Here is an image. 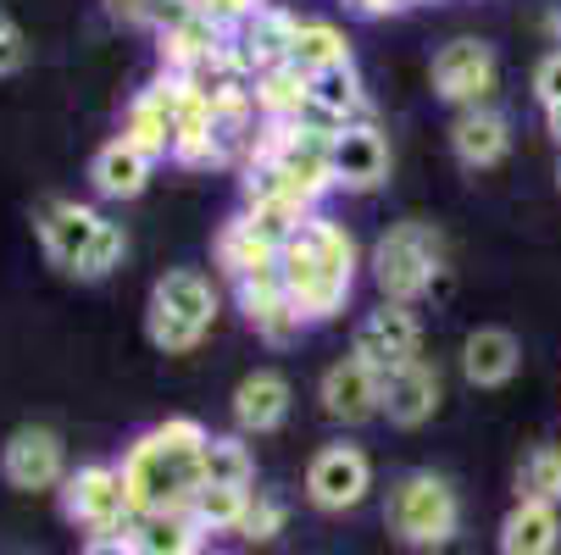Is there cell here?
<instances>
[{"instance_id": "1f68e13d", "label": "cell", "mask_w": 561, "mask_h": 555, "mask_svg": "<svg viewBox=\"0 0 561 555\" xmlns=\"http://www.w3.org/2000/svg\"><path fill=\"white\" fill-rule=\"evenodd\" d=\"M195 7H201V18H211L217 28H245L256 12H262V0H195Z\"/></svg>"}, {"instance_id": "ba28073f", "label": "cell", "mask_w": 561, "mask_h": 555, "mask_svg": "<svg viewBox=\"0 0 561 555\" xmlns=\"http://www.w3.org/2000/svg\"><path fill=\"white\" fill-rule=\"evenodd\" d=\"M373 489V466L356 444H323L306 466V495L317 511H351Z\"/></svg>"}, {"instance_id": "f546056e", "label": "cell", "mask_w": 561, "mask_h": 555, "mask_svg": "<svg viewBox=\"0 0 561 555\" xmlns=\"http://www.w3.org/2000/svg\"><path fill=\"white\" fill-rule=\"evenodd\" d=\"M123 251H128V240H123V222H112V217H106L101 240H95V251H90V262H84V273H78V278H106L112 267H123Z\"/></svg>"}, {"instance_id": "ac0fdd59", "label": "cell", "mask_w": 561, "mask_h": 555, "mask_svg": "<svg viewBox=\"0 0 561 555\" xmlns=\"http://www.w3.org/2000/svg\"><path fill=\"white\" fill-rule=\"evenodd\" d=\"M517 367H523V345H517L512 328H472V334H467V345H461V372H467V383L495 389V383L517 378Z\"/></svg>"}, {"instance_id": "836d02e7", "label": "cell", "mask_w": 561, "mask_h": 555, "mask_svg": "<svg viewBox=\"0 0 561 555\" xmlns=\"http://www.w3.org/2000/svg\"><path fill=\"white\" fill-rule=\"evenodd\" d=\"M356 18H389V12H407V7H423V0H345Z\"/></svg>"}, {"instance_id": "9c48e42d", "label": "cell", "mask_w": 561, "mask_h": 555, "mask_svg": "<svg viewBox=\"0 0 561 555\" xmlns=\"http://www.w3.org/2000/svg\"><path fill=\"white\" fill-rule=\"evenodd\" d=\"M417 345H423V328H417V316H412L407 305L383 300L378 311H367L362 323H356L351 356H362L367 367L389 372V367H407V361H417Z\"/></svg>"}, {"instance_id": "d6a6232c", "label": "cell", "mask_w": 561, "mask_h": 555, "mask_svg": "<svg viewBox=\"0 0 561 555\" xmlns=\"http://www.w3.org/2000/svg\"><path fill=\"white\" fill-rule=\"evenodd\" d=\"M534 95L545 101V112L561 106V50H550V56L534 67Z\"/></svg>"}, {"instance_id": "ab89813d", "label": "cell", "mask_w": 561, "mask_h": 555, "mask_svg": "<svg viewBox=\"0 0 561 555\" xmlns=\"http://www.w3.org/2000/svg\"><path fill=\"white\" fill-rule=\"evenodd\" d=\"M211 555H228V550H211Z\"/></svg>"}, {"instance_id": "7c38bea8", "label": "cell", "mask_w": 561, "mask_h": 555, "mask_svg": "<svg viewBox=\"0 0 561 555\" xmlns=\"http://www.w3.org/2000/svg\"><path fill=\"white\" fill-rule=\"evenodd\" d=\"M295 28H300V18H289V12H278V7H262L245 28H233V67L251 72V78H262V72H273V67H289V56H295Z\"/></svg>"}, {"instance_id": "4dcf8cb0", "label": "cell", "mask_w": 561, "mask_h": 555, "mask_svg": "<svg viewBox=\"0 0 561 555\" xmlns=\"http://www.w3.org/2000/svg\"><path fill=\"white\" fill-rule=\"evenodd\" d=\"M28 67V34L18 28V18L0 7V78H12Z\"/></svg>"}, {"instance_id": "f35d334b", "label": "cell", "mask_w": 561, "mask_h": 555, "mask_svg": "<svg viewBox=\"0 0 561 555\" xmlns=\"http://www.w3.org/2000/svg\"><path fill=\"white\" fill-rule=\"evenodd\" d=\"M556 184H561V167H556Z\"/></svg>"}, {"instance_id": "4316f807", "label": "cell", "mask_w": 561, "mask_h": 555, "mask_svg": "<svg viewBox=\"0 0 561 555\" xmlns=\"http://www.w3.org/2000/svg\"><path fill=\"white\" fill-rule=\"evenodd\" d=\"M245 506H251V489H228V484H201L190 495V517L206 528V533H239L245 522Z\"/></svg>"}, {"instance_id": "7402d4cb", "label": "cell", "mask_w": 561, "mask_h": 555, "mask_svg": "<svg viewBox=\"0 0 561 555\" xmlns=\"http://www.w3.org/2000/svg\"><path fill=\"white\" fill-rule=\"evenodd\" d=\"M150 155L145 150H134L128 139H112V144H101L95 150V162H90V184L106 195V200H134L145 184H150Z\"/></svg>"}, {"instance_id": "30bf717a", "label": "cell", "mask_w": 561, "mask_h": 555, "mask_svg": "<svg viewBox=\"0 0 561 555\" xmlns=\"http://www.w3.org/2000/svg\"><path fill=\"white\" fill-rule=\"evenodd\" d=\"M495 90V50L484 39H450L434 56V95L450 106H478Z\"/></svg>"}, {"instance_id": "f1b7e54d", "label": "cell", "mask_w": 561, "mask_h": 555, "mask_svg": "<svg viewBox=\"0 0 561 555\" xmlns=\"http://www.w3.org/2000/svg\"><path fill=\"white\" fill-rule=\"evenodd\" d=\"M284 533V500L278 495H256L251 489V506H245V522H239V539L251 544H273Z\"/></svg>"}, {"instance_id": "9a60e30c", "label": "cell", "mask_w": 561, "mask_h": 555, "mask_svg": "<svg viewBox=\"0 0 561 555\" xmlns=\"http://www.w3.org/2000/svg\"><path fill=\"white\" fill-rule=\"evenodd\" d=\"M378 394H383V417H389L394 428H423V423L439 412V372L417 356V361H407V367H389Z\"/></svg>"}, {"instance_id": "5bb4252c", "label": "cell", "mask_w": 561, "mask_h": 555, "mask_svg": "<svg viewBox=\"0 0 561 555\" xmlns=\"http://www.w3.org/2000/svg\"><path fill=\"white\" fill-rule=\"evenodd\" d=\"M329 162H334V189H378L389 178V144L373 123H351L334 134V150H329Z\"/></svg>"}, {"instance_id": "e575fe53", "label": "cell", "mask_w": 561, "mask_h": 555, "mask_svg": "<svg viewBox=\"0 0 561 555\" xmlns=\"http://www.w3.org/2000/svg\"><path fill=\"white\" fill-rule=\"evenodd\" d=\"M84 555H139V550H134V539H128V533H101V539H90V544H84Z\"/></svg>"}, {"instance_id": "7a4b0ae2", "label": "cell", "mask_w": 561, "mask_h": 555, "mask_svg": "<svg viewBox=\"0 0 561 555\" xmlns=\"http://www.w3.org/2000/svg\"><path fill=\"white\" fill-rule=\"evenodd\" d=\"M206 428L195 417H168L156 423L150 433H139L123 455V484H128V500H134V517L139 511H184L190 495L206 484Z\"/></svg>"}, {"instance_id": "8992f818", "label": "cell", "mask_w": 561, "mask_h": 555, "mask_svg": "<svg viewBox=\"0 0 561 555\" xmlns=\"http://www.w3.org/2000/svg\"><path fill=\"white\" fill-rule=\"evenodd\" d=\"M56 495H61V517L78 522V528H90L95 539L101 533H123L134 522V500H128V484H123V466H106V461L72 466Z\"/></svg>"}, {"instance_id": "60d3db41", "label": "cell", "mask_w": 561, "mask_h": 555, "mask_svg": "<svg viewBox=\"0 0 561 555\" xmlns=\"http://www.w3.org/2000/svg\"><path fill=\"white\" fill-rule=\"evenodd\" d=\"M434 555H439V550H434Z\"/></svg>"}, {"instance_id": "52a82bcc", "label": "cell", "mask_w": 561, "mask_h": 555, "mask_svg": "<svg viewBox=\"0 0 561 555\" xmlns=\"http://www.w3.org/2000/svg\"><path fill=\"white\" fill-rule=\"evenodd\" d=\"M34 228H39V245H45V256L61 267V273H84V262H90V251H95V240H101V228H106V217L95 211V206H78V200H45L39 211H34Z\"/></svg>"}, {"instance_id": "484cf974", "label": "cell", "mask_w": 561, "mask_h": 555, "mask_svg": "<svg viewBox=\"0 0 561 555\" xmlns=\"http://www.w3.org/2000/svg\"><path fill=\"white\" fill-rule=\"evenodd\" d=\"M201 466H206V484H228V489H251L256 484V455H251V444L239 433H211Z\"/></svg>"}, {"instance_id": "83f0119b", "label": "cell", "mask_w": 561, "mask_h": 555, "mask_svg": "<svg viewBox=\"0 0 561 555\" xmlns=\"http://www.w3.org/2000/svg\"><path fill=\"white\" fill-rule=\"evenodd\" d=\"M517 500L534 506H556L561 500V450L556 444H534L517 466Z\"/></svg>"}, {"instance_id": "d4e9b609", "label": "cell", "mask_w": 561, "mask_h": 555, "mask_svg": "<svg viewBox=\"0 0 561 555\" xmlns=\"http://www.w3.org/2000/svg\"><path fill=\"white\" fill-rule=\"evenodd\" d=\"M306 78L311 72H329V67H345L351 61V45H345V34L334 28V23H323V18H306L300 28H295V56H289Z\"/></svg>"}, {"instance_id": "277c9868", "label": "cell", "mask_w": 561, "mask_h": 555, "mask_svg": "<svg viewBox=\"0 0 561 555\" xmlns=\"http://www.w3.org/2000/svg\"><path fill=\"white\" fill-rule=\"evenodd\" d=\"M211 316H217V294L201 273L179 267L168 278H156L150 289V305H145V328H150V345L168 350V356H184L195 350L206 334H211Z\"/></svg>"}, {"instance_id": "ffe728a7", "label": "cell", "mask_w": 561, "mask_h": 555, "mask_svg": "<svg viewBox=\"0 0 561 555\" xmlns=\"http://www.w3.org/2000/svg\"><path fill=\"white\" fill-rule=\"evenodd\" d=\"M278 251H284V245H273L267 233H256L245 217L222 222V233H217V267H222L233 284L262 278V273H278Z\"/></svg>"}, {"instance_id": "cb8c5ba5", "label": "cell", "mask_w": 561, "mask_h": 555, "mask_svg": "<svg viewBox=\"0 0 561 555\" xmlns=\"http://www.w3.org/2000/svg\"><path fill=\"white\" fill-rule=\"evenodd\" d=\"M251 95H256V112L267 123H300L306 106H311V78L289 61V67H273V72L251 78Z\"/></svg>"}, {"instance_id": "3957f363", "label": "cell", "mask_w": 561, "mask_h": 555, "mask_svg": "<svg viewBox=\"0 0 561 555\" xmlns=\"http://www.w3.org/2000/svg\"><path fill=\"white\" fill-rule=\"evenodd\" d=\"M439 267H445V233L434 222H417V217L394 222L383 240L373 245V284L394 305L428 294L434 278H439Z\"/></svg>"}, {"instance_id": "6da1fadb", "label": "cell", "mask_w": 561, "mask_h": 555, "mask_svg": "<svg viewBox=\"0 0 561 555\" xmlns=\"http://www.w3.org/2000/svg\"><path fill=\"white\" fill-rule=\"evenodd\" d=\"M278 278L306 323H329V316L345 311L356 284V240L334 217L311 211L278 251Z\"/></svg>"}, {"instance_id": "8fae6325", "label": "cell", "mask_w": 561, "mask_h": 555, "mask_svg": "<svg viewBox=\"0 0 561 555\" xmlns=\"http://www.w3.org/2000/svg\"><path fill=\"white\" fill-rule=\"evenodd\" d=\"M0 472L7 484L23 489V495H39V489H61L67 484V450L50 428H18L0 450Z\"/></svg>"}, {"instance_id": "5b68a950", "label": "cell", "mask_w": 561, "mask_h": 555, "mask_svg": "<svg viewBox=\"0 0 561 555\" xmlns=\"http://www.w3.org/2000/svg\"><path fill=\"white\" fill-rule=\"evenodd\" d=\"M383 522L400 544L412 550H439L456 539V522H461V500L445 478H434V472H407V478H394L389 489V506H383Z\"/></svg>"}, {"instance_id": "e0dca14e", "label": "cell", "mask_w": 561, "mask_h": 555, "mask_svg": "<svg viewBox=\"0 0 561 555\" xmlns=\"http://www.w3.org/2000/svg\"><path fill=\"white\" fill-rule=\"evenodd\" d=\"M289 401H295V389H289L284 372H251L245 383L233 389V423H239V433H273L289 417Z\"/></svg>"}, {"instance_id": "44dd1931", "label": "cell", "mask_w": 561, "mask_h": 555, "mask_svg": "<svg viewBox=\"0 0 561 555\" xmlns=\"http://www.w3.org/2000/svg\"><path fill=\"white\" fill-rule=\"evenodd\" d=\"M123 533L134 539L139 555H201L206 539V528L190 511H139Z\"/></svg>"}, {"instance_id": "2e32d148", "label": "cell", "mask_w": 561, "mask_h": 555, "mask_svg": "<svg viewBox=\"0 0 561 555\" xmlns=\"http://www.w3.org/2000/svg\"><path fill=\"white\" fill-rule=\"evenodd\" d=\"M233 289H239V311H245V323H251L267 345H289V339H300L306 316H300L295 300L284 294V278H278V273L245 278V284H233Z\"/></svg>"}, {"instance_id": "603a6c76", "label": "cell", "mask_w": 561, "mask_h": 555, "mask_svg": "<svg viewBox=\"0 0 561 555\" xmlns=\"http://www.w3.org/2000/svg\"><path fill=\"white\" fill-rule=\"evenodd\" d=\"M561 550V517L556 506L517 500L501 522V555H556Z\"/></svg>"}, {"instance_id": "d6986e66", "label": "cell", "mask_w": 561, "mask_h": 555, "mask_svg": "<svg viewBox=\"0 0 561 555\" xmlns=\"http://www.w3.org/2000/svg\"><path fill=\"white\" fill-rule=\"evenodd\" d=\"M512 144V128L501 112L490 106H467L456 123H450V150H456V162L461 167H495L501 155Z\"/></svg>"}, {"instance_id": "8d00e7d4", "label": "cell", "mask_w": 561, "mask_h": 555, "mask_svg": "<svg viewBox=\"0 0 561 555\" xmlns=\"http://www.w3.org/2000/svg\"><path fill=\"white\" fill-rule=\"evenodd\" d=\"M545 28H550V34H556V39H561V7H556V12H550V18H545Z\"/></svg>"}, {"instance_id": "74e56055", "label": "cell", "mask_w": 561, "mask_h": 555, "mask_svg": "<svg viewBox=\"0 0 561 555\" xmlns=\"http://www.w3.org/2000/svg\"><path fill=\"white\" fill-rule=\"evenodd\" d=\"M550 134L561 139V106H550Z\"/></svg>"}, {"instance_id": "d590c367", "label": "cell", "mask_w": 561, "mask_h": 555, "mask_svg": "<svg viewBox=\"0 0 561 555\" xmlns=\"http://www.w3.org/2000/svg\"><path fill=\"white\" fill-rule=\"evenodd\" d=\"M112 12L128 18V23H145L150 18V0H112Z\"/></svg>"}, {"instance_id": "4fadbf2b", "label": "cell", "mask_w": 561, "mask_h": 555, "mask_svg": "<svg viewBox=\"0 0 561 555\" xmlns=\"http://www.w3.org/2000/svg\"><path fill=\"white\" fill-rule=\"evenodd\" d=\"M383 372L378 367H367L362 356H345V361H334L329 372H323V412L334 417V423H367V417H378L383 412Z\"/></svg>"}]
</instances>
